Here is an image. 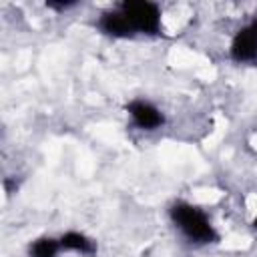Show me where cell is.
Instances as JSON below:
<instances>
[{"label":"cell","mask_w":257,"mask_h":257,"mask_svg":"<svg viewBox=\"0 0 257 257\" xmlns=\"http://www.w3.org/2000/svg\"><path fill=\"white\" fill-rule=\"evenodd\" d=\"M169 217L173 225L181 231V235L193 243V245H211L219 241V233L207 213L199 209L193 203L187 201H177L169 209Z\"/></svg>","instance_id":"cell-1"},{"label":"cell","mask_w":257,"mask_h":257,"mask_svg":"<svg viewBox=\"0 0 257 257\" xmlns=\"http://www.w3.org/2000/svg\"><path fill=\"white\" fill-rule=\"evenodd\" d=\"M124 20L128 22L133 36L135 34H147V36H157L161 32V10L157 4L147 2V0H124L116 6Z\"/></svg>","instance_id":"cell-2"},{"label":"cell","mask_w":257,"mask_h":257,"mask_svg":"<svg viewBox=\"0 0 257 257\" xmlns=\"http://www.w3.org/2000/svg\"><path fill=\"white\" fill-rule=\"evenodd\" d=\"M126 112L133 120V124L141 131H155L165 122L163 112L149 100H131L126 104Z\"/></svg>","instance_id":"cell-3"},{"label":"cell","mask_w":257,"mask_h":257,"mask_svg":"<svg viewBox=\"0 0 257 257\" xmlns=\"http://www.w3.org/2000/svg\"><path fill=\"white\" fill-rule=\"evenodd\" d=\"M229 54L235 62L239 64H247V62H257V30L249 24L245 28H241L233 40H231V48Z\"/></svg>","instance_id":"cell-4"},{"label":"cell","mask_w":257,"mask_h":257,"mask_svg":"<svg viewBox=\"0 0 257 257\" xmlns=\"http://www.w3.org/2000/svg\"><path fill=\"white\" fill-rule=\"evenodd\" d=\"M96 26H98V30L102 34L112 36V38H128V36H133V30H131L128 22L124 20L122 12L116 6L112 10L102 12L100 18H98V22H96Z\"/></svg>","instance_id":"cell-5"},{"label":"cell","mask_w":257,"mask_h":257,"mask_svg":"<svg viewBox=\"0 0 257 257\" xmlns=\"http://www.w3.org/2000/svg\"><path fill=\"white\" fill-rule=\"evenodd\" d=\"M58 241H60V247L66 249V251H74V253H80V255H94L96 253V243L90 237H86L84 233L68 231Z\"/></svg>","instance_id":"cell-6"},{"label":"cell","mask_w":257,"mask_h":257,"mask_svg":"<svg viewBox=\"0 0 257 257\" xmlns=\"http://www.w3.org/2000/svg\"><path fill=\"white\" fill-rule=\"evenodd\" d=\"M60 241L52 237H38L28 247V257H58Z\"/></svg>","instance_id":"cell-7"},{"label":"cell","mask_w":257,"mask_h":257,"mask_svg":"<svg viewBox=\"0 0 257 257\" xmlns=\"http://www.w3.org/2000/svg\"><path fill=\"white\" fill-rule=\"evenodd\" d=\"M48 8H54V10H66V8H72L76 6V2H46Z\"/></svg>","instance_id":"cell-8"},{"label":"cell","mask_w":257,"mask_h":257,"mask_svg":"<svg viewBox=\"0 0 257 257\" xmlns=\"http://www.w3.org/2000/svg\"><path fill=\"white\" fill-rule=\"evenodd\" d=\"M253 227H255V229H257V217H255V219H253Z\"/></svg>","instance_id":"cell-9"},{"label":"cell","mask_w":257,"mask_h":257,"mask_svg":"<svg viewBox=\"0 0 257 257\" xmlns=\"http://www.w3.org/2000/svg\"><path fill=\"white\" fill-rule=\"evenodd\" d=\"M251 26H253V28H255V30H257V18H255V22H253V24H251Z\"/></svg>","instance_id":"cell-10"}]
</instances>
